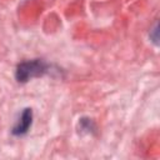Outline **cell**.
<instances>
[{"label": "cell", "instance_id": "6da1fadb", "mask_svg": "<svg viewBox=\"0 0 160 160\" xmlns=\"http://www.w3.org/2000/svg\"><path fill=\"white\" fill-rule=\"evenodd\" d=\"M50 66L41 59H32L22 61L16 66L15 78L19 82H28L34 78L45 75L49 71Z\"/></svg>", "mask_w": 160, "mask_h": 160}, {"label": "cell", "instance_id": "7a4b0ae2", "mask_svg": "<svg viewBox=\"0 0 160 160\" xmlns=\"http://www.w3.org/2000/svg\"><path fill=\"white\" fill-rule=\"evenodd\" d=\"M31 124H32V110L26 108L21 111L16 124L14 125V128L11 130L12 135H15V136L25 135L29 131V129L31 128Z\"/></svg>", "mask_w": 160, "mask_h": 160}, {"label": "cell", "instance_id": "3957f363", "mask_svg": "<svg viewBox=\"0 0 160 160\" xmlns=\"http://www.w3.org/2000/svg\"><path fill=\"white\" fill-rule=\"evenodd\" d=\"M79 125H80V130L81 131H85V132H91L95 130V124L91 119H88V118H82L80 119L79 121Z\"/></svg>", "mask_w": 160, "mask_h": 160}, {"label": "cell", "instance_id": "277c9868", "mask_svg": "<svg viewBox=\"0 0 160 160\" xmlns=\"http://www.w3.org/2000/svg\"><path fill=\"white\" fill-rule=\"evenodd\" d=\"M158 31H159V30H158V24H156L155 28L152 29V34H154V35H152V36H154V40H152V41H154L156 45H158Z\"/></svg>", "mask_w": 160, "mask_h": 160}]
</instances>
